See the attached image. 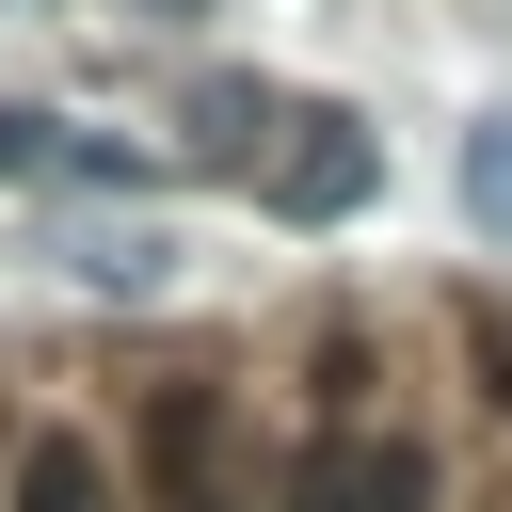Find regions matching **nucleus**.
Instances as JSON below:
<instances>
[{
  "label": "nucleus",
  "mask_w": 512,
  "mask_h": 512,
  "mask_svg": "<svg viewBox=\"0 0 512 512\" xmlns=\"http://www.w3.org/2000/svg\"><path fill=\"white\" fill-rule=\"evenodd\" d=\"M144 464H160V512H256V464H240V416H224V384H160V416H144Z\"/></svg>",
  "instance_id": "f257e3e1"
},
{
  "label": "nucleus",
  "mask_w": 512,
  "mask_h": 512,
  "mask_svg": "<svg viewBox=\"0 0 512 512\" xmlns=\"http://www.w3.org/2000/svg\"><path fill=\"white\" fill-rule=\"evenodd\" d=\"M384 192V144L352 128V112H288V144H272V208L288 224H352Z\"/></svg>",
  "instance_id": "f03ea898"
},
{
  "label": "nucleus",
  "mask_w": 512,
  "mask_h": 512,
  "mask_svg": "<svg viewBox=\"0 0 512 512\" xmlns=\"http://www.w3.org/2000/svg\"><path fill=\"white\" fill-rule=\"evenodd\" d=\"M432 496V464L400 448V432H336L304 480H288V512H416Z\"/></svg>",
  "instance_id": "7ed1b4c3"
},
{
  "label": "nucleus",
  "mask_w": 512,
  "mask_h": 512,
  "mask_svg": "<svg viewBox=\"0 0 512 512\" xmlns=\"http://www.w3.org/2000/svg\"><path fill=\"white\" fill-rule=\"evenodd\" d=\"M16 512H112L96 448H80V432H32V448H16Z\"/></svg>",
  "instance_id": "20e7f679"
},
{
  "label": "nucleus",
  "mask_w": 512,
  "mask_h": 512,
  "mask_svg": "<svg viewBox=\"0 0 512 512\" xmlns=\"http://www.w3.org/2000/svg\"><path fill=\"white\" fill-rule=\"evenodd\" d=\"M272 128H288V112H272L256 80H192V160H256Z\"/></svg>",
  "instance_id": "39448f33"
},
{
  "label": "nucleus",
  "mask_w": 512,
  "mask_h": 512,
  "mask_svg": "<svg viewBox=\"0 0 512 512\" xmlns=\"http://www.w3.org/2000/svg\"><path fill=\"white\" fill-rule=\"evenodd\" d=\"M64 256H80L96 288H160V272H176V240H160V224H80Z\"/></svg>",
  "instance_id": "423d86ee"
},
{
  "label": "nucleus",
  "mask_w": 512,
  "mask_h": 512,
  "mask_svg": "<svg viewBox=\"0 0 512 512\" xmlns=\"http://www.w3.org/2000/svg\"><path fill=\"white\" fill-rule=\"evenodd\" d=\"M464 208H480V224H496V240H512V112H496V128H480V144H464Z\"/></svg>",
  "instance_id": "0eeeda50"
},
{
  "label": "nucleus",
  "mask_w": 512,
  "mask_h": 512,
  "mask_svg": "<svg viewBox=\"0 0 512 512\" xmlns=\"http://www.w3.org/2000/svg\"><path fill=\"white\" fill-rule=\"evenodd\" d=\"M0 176H80V128H48V112H0Z\"/></svg>",
  "instance_id": "6e6552de"
},
{
  "label": "nucleus",
  "mask_w": 512,
  "mask_h": 512,
  "mask_svg": "<svg viewBox=\"0 0 512 512\" xmlns=\"http://www.w3.org/2000/svg\"><path fill=\"white\" fill-rule=\"evenodd\" d=\"M464 352H480V384L512 400V304H464Z\"/></svg>",
  "instance_id": "1a4fd4ad"
},
{
  "label": "nucleus",
  "mask_w": 512,
  "mask_h": 512,
  "mask_svg": "<svg viewBox=\"0 0 512 512\" xmlns=\"http://www.w3.org/2000/svg\"><path fill=\"white\" fill-rule=\"evenodd\" d=\"M144 16H192V0H144Z\"/></svg>",
  "instance_id": "9d476101"
}]
</instances>
